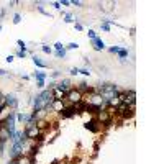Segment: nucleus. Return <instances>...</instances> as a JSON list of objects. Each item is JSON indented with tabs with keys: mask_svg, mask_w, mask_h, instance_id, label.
I'll return each instance as SVG.
<instances>
[{
	"mask_svg": "<svg viewBox=\"0 0 164 164\" xmlns=\"http://www.w3.org/2000/svg\"><path fill=\"white\" fill-rule=\"evenodd\" d=\"M15 117H16L18 122H26L28 123V120H30V115H26V113H18V115H15Z\"/></svg>",
	"mask_w": 164,
	"mask_h": 164,
	"instance_id": "14",
	"label": "nucleus"
},
{
	"mask_svg": "<svg viewBox=\"0 0 164 164\" xmlns=\"http://www.w3.org/2000/svg\"><path fill=\"white\" fill-rule=\"evenodd\" d=\"M0 30H2V26H0Z\"/></svg>",
	"mask_w": 164,
	"mask_h": 164,
	"instance_id": "41",
	"label": "nucleus"
},
{
	"mask_svg": "<svg viewBox=\"0 0 164 164\" xmlns=\"http://www.w3.org/2000/svg\"><path fill=\"white\" fill-rule=\"evenodd\" d=\"M71 74H72V76H76V74H79V69H77V67H74V69H71Z\"/></svg>",
	"mask_w": 164,
	"mask_h": 164,
	"instance_id": "28",
	"label": "nucleus"
},
{
	"mask_svg": "<svg viewBox=\"0 0 164 164\" xmlns=\"http://www.w3.org/2000/svg\"><path fill=\"white\" fill-rule=\"evenodd\" d=\"M4 102H5V107H12V108H15V107L18 105V100H16V97H15V95H13V94H8V95H5Z\"/></svg>",
	"mask_w": 164,
	"mask_h": 164,
	"instance_id": "6",
	"label": "nucleus"
},
{
	"mask_svg": "<svg viewBox=\"0 0 164 164\" xmlns=\"http://www.w3.org/2000/svg\"><path fill=\"white\" fill-rule=\"evenodd\" d=\"M2 148H4V143H2V141H0V151H2Z\"/></svg>",
	"mask_w": 164,
	"mask_h": 164,
	"instance_id": "39",
	"label": "nucleus"
},
{
	"mask_svg": "<svg viewBox=\"0 0 164 164\" xmlns=\"http://www.w3.org/2000/svg\"><path fill=\"white\" fill-rule=\"evenodd\" d=\"M102 30H103V31H108V30H110V23H108V21H105V23L102 25Z\"/></svg>",
	"mask_w": 164,
	"mask_h": 164,
	"instance_id": "23",
	"label": "nucleus"
},
{
	"mask_svg": "<svg viewBox=\"0 0 164 164\" xmlns=\"http://www.w3.org/2000/svg\"><path fill=\"white\" fill-rule=\"evenodd\" d=\"M8 164H20V161H18V159H12Z\"/></svg>",
	"mask_w": 164,
	"mask_h": 164,
	"instance_id": "34",
	"label": "nucleus"
},
{
	"mask_svg": "<svg viewBox=\"0 0 164 164\" xmlns=\"http://www.w3.org/2000/svg\"><path fill=\"white\" fill-rule=\"evenodd\" d=\"M26 138H36L40 135V130H38L36 125H26V131H25Z\"/></svg>",
	"mask_w": 164,
	"mask_h": 164,
	"instance_id": "5",
	"label": "nucleus"
},
{
	"mask_svg": "<svg viewBox=\"0 0 164 164\" xmlns=\"http://www.w3.org/2000/svg\"><path fill=\"white\" fill-rule=\"evenodd\" d=\"M23 154V143H13L12 149H10V158L12 159H18Z\"/></svg>",
	"mask_w": 164,
	"mask_h": 164,
	"instance_id": "4",
	"label": "nucleus"
},
{
	"mask_svg": "<svg viewBox=\"0 0 164 164\" xmlns=\"http://www.w3.org/2000/svg\"><path fill=\"white\" fill-rule=\"evenodd\" d=\"M117 112H118L120 115H131L133 113V108H131L130 105H127V103H120V105L117 107Z\"/></svg>",
	"mask_w": 164,
	"mask_h": 164,
	"instance_id": "7",
	"label": "nucleus"
},
{
	"mask_svg": "<svg viewBox=\"0 0 164 164\" xmlns=\"http://www.w3.org/2000/svg\"><path fill=\"white\" fill-rule=\"evenodd\" d=\"M95 125H97V122H95V120H90V122H87V123H86V128L95 133V131H98V128L95 127Z\"/></svg>",
	"mask_w": 164,
	"mask_h": 164,
	"instance_id": "13",
	"label": "nucleus"
},
{
	"mask_svg": "<svg viewBox=\"0 0 164 164\" xmlns=\"http://www.w3.org/2000/svg\"><path fill=\"white\" fill-rule=\"evenodd\" d=\"M33 61H35V64H36L38 67H46V62H43V61H41V57L35 56V57H33Z\"/></svg>",
	"mask_w": 164,
	"mask_h": 164,
	"instance_id": "16",
	"label": "nucleus"
},
{
	"mask_svg": "<svg viewBox=\"0 0 164 164\" xmlns=\"http://www.w3.org/2000/svg\"><path fill=\"white\" fill-rule=\"evenodd\" d=\"M43 51H45L46 54H51V53H53V51H51V48H49V46H46V45L43 46Z\"/></svg>",
	"mask_w": 164,
	"mask_h": 164,
	"instance_id": "25",
	"label": "nucleus"
},
{
	"mask_svg": "<svg viewBox=\"0 0 164 164\" xmlns=\"http://www.w3.org/2000/svg\"><path fill=\"white\" fill-rule=\"evenodd\" d=\"M117 53H118V56L122 57V59H125V57L128 56V51H127V49H123V48H118V51H117Z\"/></svg>",
	"mask_w": 164,
	"mask_h": 164,
	"instance_id": "17",
	"label": "nucleus"
},
{
	"mask_svg": "<svg viewBox=\"0 0 164 164\" xmlns=\"http://www.w3.org/2000/svg\"><path fill=\"white\" fill-rule=\"evenodd\" d=\"M59 112H61L62 117H66V118H67V117H72V115L76 113V108H74V107H66V108L62 107Z\"/></svg>",
	"mask_w": 164,
	"mask_h": 164,
	"instance_id": "11",
	"label": "nucleus"
},
{
	"mask_svg": "<svg viewBox=\"0 0 164 164\" xmlns=\"http://www.w3.org/2000/svg\"><path fill=\"white\" fill-rule=\"evenodd\" d=\"M92 43H94V48L97 49V51H102V49L105 48V43H103V41L100 40V38H95V40L92 41Z\"/></svg>",
	"mask_w": 164,
	"mask_h": 164,
	"instance_id": "12",
	"label": "nucleus"
},
{
	"mask_svg": "<svg viewBox=\"0 0 164 164\" xmlns=\"http://www.w3.org/2000/svg\"><path fill=\"white\" fill-rule=\"evenodd\" d=\"M13 61V56H7V62H12Z\"/></svg>",
	"mask_w": 164,
	"mask_h": 164,
	"instance_id": "37",
	"label": "nucleus"
},
{
	"mask_svg": "<svg viewBox=\"0 0 164 164\" xmlns=\"http://www.w3.org/2000/svg\"><path fill=\"white\" fill-rule=\"evenodd\" d=\"M7 74V71H4V69H0V76H5Z\"/></svg>",
	"mask_w": 164,
	"mask_h": 164,
	"instance_id": "38",
	"label": "nucleus"
},
{
	"mask_svg": "<svg viewBox=\"0 0 164 164\" xmlns=\"http://www.w3.org/2000/svg\"><path fill=\"white\" fill-rule=\"evenodd\" d=\"M76 30H79V31H81V30H82V25L77 23V25H76Z\"/></svg>",
	"mask_w": 164,
	"mask_h": 164,
	"instance_id": "36",
	"label": "nucleus"
},
{
	"mask_svg": "<svg viewBox=\"0 0 164 164\" xmlns=\"http://www.w3.org/2000/svg\"><path fill=\"white\" fill-rule=\"evenodd\" d=\"M8 138H10V133H8V130L4 127V123L0 122V141H2V143H5Z\"/></svg>",
	"mask_w": 164,
	"mask_h": 164,
	"instance_id": "9",
	"label": "nucleus"
},
{
	"mask_svg": "<svg viewBox=\"0 0 164 164\" xmlns=\"http://www.w3.org/2000/svg\"><path fill=\"white\" fill-rule=\"evenodd\" d=\"M71 4H72V5H77V7H81V2H79V0H72V2H71Z\"/></svg>",
	"mask_w": 164,
	"mask_h": 164,
	"instance_id": "32",
	"label": "nucleus"
},
{
	"mask_svg": "<svg viewBox=\"0 0 164 164\" xmlns=\"http://www.w3.org/2000/svg\"><path fill=\"white\" fill-rule=\"evenodd\" d=\"M79 92H81V90H89V86H87V82H81V84H79Z\"/></svg>",
	"mask_w": 164,
	"mask_h": 164,
	"instance_id": "19",
	"label": "nucleus"
},
{
	"mask_svg": "<svg viewBox=\"0 0 164 164\" xmlns=\"http://www.w3.org/2000/svg\"><path fill=\"white\" fill-rule=\"evenodd\" d=\"M21 21V16L18 15V13H15V15H13V23H20Z\"/></svg>",
	"mask_w": 164,
	"mask_h": 164,
	"instance_id": "22",
	"label": "nucleus"
},
{
	"mask_svg": "<svg viewBox=\"0 0 164 164\" xmlns=\"http://www.w3.org/2000/svg\"><path fill=\"white\" fill-rule=\"evenodd\" d=\"M72 18H74V16L72 15H71V13H69V15H66V23H71V21H72Z\"/></svg>",
	"mask_w": 164,
	"mask_h": 164,
	"instance_id": "26",
	"label": "nucleus"
},
{
	"mask_svg": "<svg viewBox=\"0 0 164 164\" xmlns=\"http://www.w3.org/2000/svg\"><path fill=\"white\" fill-rule=\"evenodd\" d=\"M25 54H26L25 51H18V53H16V56H18V57H25Z\"/></svg>",
	"mask_w": 164,
	"mask_h": 164,
	"instance_id": "30",
	"label": "nucleus"
},
{
	"mask_svg": "<svg viewBox=\"0 0 164 164\" xmlns=\"http://www.w3.org/2000/svg\"><path fill=\"white\" fill-rule=\"evenodd\" d=\"M38 87H45V81H40V82H38Z\"/></svg>",
	"mask_w": 164,
	"mask_h": 164,
	"instance_id": "35",
	"label": "nucleus"
},
{
	"mask_svg": "<svg viewBox=\"0 0 164 164\" xmlns=\"http://www.w3.org/2000/svg\"><path fill=\"white\" fill-rule=\"evenodd\" d=\"M89 38H90V40H92V41H94L95 38H97V33H95L94 30H89Z\"/></svg>",
	"mask_w": 164,
	"mask_h": 164,
	"instance_id": "21",
	"label": "nucleus"
},
{
	"mask_svg": "<svg viewBox=\"0 0 164 164\" xmlns=\"http://www.w3.org/2000/svg\"><path fill=\"white\" fill-rule=\"evenodd\" d=\"M15 120H16V117H15V113H10L7 117V118L4 120V127L8 130V133H10V139H12V136L15 135Z\"/></svg>",
	"mask_w": 164,
	"mask_h": 164,
	"instance_id": "2",
	"label": "nucleus"
},
{
	"mask_svg": "<svg viewBox=\"0 0 164 164\" xmlns=\"http://www.w3.org/2000/svg\"><path fill=\"white\" fill-rule=\"evenodd\" d=\"M66 98H67L71 103H77L82 100V94L77 89H71L69 92H66Z\"/></svg>",
	"mask_w": 164,
	"mask_h": 164,
	"instance_id": "3",
	"label": "nucleus"
},
{
	"mask_svg": "<svg viewBox=\"0 0 164 164\" xmlns=\"http://www.w3.org/2000/svg\"><path fill=\"white\" fill-rule=\"evenodd\" d=\"M56 56L57 57H66V49H59V51H56Z\"/></svg>",
	"mask_w": 164,
	"mask_h": 164,
	"instance_id": "20",
	"label": "nucleus"
},
{
	"mask_svg": "<svg viewBox=\"0 0 164 164\" xmlns=\"http://www.w3.org/2000/svg\"><path fill=\"white\" fill-rule=\"evenodd\" d=\"M79 45L77 43H71V45H67V49H77Z\"/></svg>",
	"mask_w": 164,
	"mask_h": 164,
	"instance_id": "24",
	"label": "nucleus"
},
{
	"mask_svg": "<svg viewBox=\"0 0 164 164\" xmlns=\"http://www.w3.org/2000/svg\"><path fill=\"white\" fill-rule=\"evenodd\" d=\"M57 90H59V92H62V94H66V92H69V90H71V82L67 81V79L61 81L59 84H57Z\"/></svg>",
	"mask_w": 164,
	"mask_h": 164,
	"instance_id": "8",
	"label": "nucleus"
},
{
	"mask_svg": "<svg viewBox=\"0 0 164 164\" xmlns=\"http://www.w3.org/2000/svg\"><path fill=\"white\" fill-rule=\"evenodd\" d=\"M4 108H5V102L2 100V102H0V113H2V110H4Z\"/></svg>",
	"mask_w": 164,
	"mask_h": 164,
	"instance_id": "33",
	"label": "nucleus"
},
{
	"mask_svg": "<svg viewBox=\"0 0 164 164\" xmlns=\"http://www.w3.org/2000/svg\"><path fill=\"white\" fill-rule=\"evenodd\" d=\"M54 48H56L57 51H59V49H64V48H62V45H61V43H56V45H54Z\"/></svg>",
	"mask_w": 164,
	"mask_h": 164,
	"instance_id": "27",
	"label": "nucleus"
},
{
	"mask_svg": "<svg viewBox=\"0 0 164 164\" xmlns=\"http://www.w3.org/2000/svg\"><path fill=\"white\" fill-rule=\"evenodd\" d=\"M118 51V46H112L110 48V53H117Z\"/></svg>",
	"mask_w": 164,
	"mask_h": 164,
	"instance_id": "31",
	"label": "nucleus"
},
{
	"mask_svg": "<svg viewBox=\"0 0 164 164\" xmlns=\"http://www.w3.org/2000/svg\"><path fill=\"white\" fill-rule=\"evenodd\" d=\"M2 100H4V98H2V94H0V102H2Z\"/></svg>",
	"mask_w": 164,
	"mask_h": 164,
	"instance_id": "40",
	"label": "nucleus"
},
{
	"mask_svg": "<svg viewBox=\"0 0 164 164\" xmlns=\"http://www.w3.org/2000/svg\"><path fill=\"white\" fill-rule=\"evenodd\" d=\"M98 120H100V123H108L110 122V112L108 110H100L98 112Z\"/></svg>",
	"mask_w": 164,
	"mask_h": 164,
	"instance_id": "10",
	"label": "nucleus"
},
{
	"mask_svg": "<svg viewBox=\"0 0 164 164\" xmlns=\"http://www.w3.org/2000/svg\"><path fill=\"white\" fill-rule=\"evenodd\" d=\"M79 72H82V74H84V76H89V69H81V71H79Z\"/></svg>",
	"mask_w": 164,
	"mask_h": 164,
	"instance_id": "29",
	"label": "nucleus"
},
{
	"mask_svg": "<svg viewBox=\"0 0 164 164\" xmlns=\"http://www.w3.org/2000/svg\"><path fill=\"white\" fill-rule=\"evenodd\" d=\"M16 43H18V48H20V51H25V53H26V45H25V41L18 40Z\"/></svg>",
	"mask_w": 164,
	"mask_h": 164,
	"instance_id": "18",
	"label": "nucleus"
},
{
	"mask_svg": "<svg viewBox=\"0 0 164 164\" xmlns=\"http://www.w3.org/2000/svg\"><path fill=\"white\" fill-rule=\"evenodd\" d=\"M54 97H53V92L51 90H43L40 95H36V98H35V112H41L43 108H46V107H49L51 103H53Z\"/></svg>",
	"mask_w": 164,
	"mask_h": 164,
	"instance_id": "1",
	"label": "nucleus"
},
{
	"mask_svg": "<svg viewBox=\"0 0 164 164\" xmlns=\"http://www.w3.org/2000/svg\"><path fill=\"white\" fill-rule=\"evenodd\" d=\"M35 79H36L38 82H40V81H45V79H46V74L41 72V71H36V72H35Z\"/></svg>",
	"mask_w": 164,
	"mask_h": 164,
	"instance_id": "15",
	"label": "nucleus"
}]
</instances>
